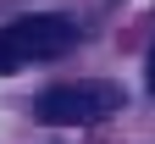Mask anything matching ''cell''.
Listing matches in <instances>:
<instances>
[{"mask_svg": "<svg viewBox=\"0 0 155 144\" xmlns=\"http://www.w3.org/2000/svg\"><path fill=\"white\" fill-rule=\"evenodd\" d=\"M78 45V22L61 11H33V17H11L0 28V72H17L28 61H55Z\"/></svg>", "mask_w": 155, "mask_h": 144, "instance_id": "cell-1", "label": "cell"}, {"mask_svg": "<svg viewBox=\"0 0 155 144\" xmlns=\"http://www.w3.org/2000/svg\"><path fill=\"white\" fill-rule=\"evenodd\" d=\"M122 83H105V78H78V83H55L39 94L33 116L50 122V128H83V122H100L111 111H122Z\"/></svg>", "mask_w": 155, "mask_h": 144, "instance_id": "cell-2", "label": "cell"}, {"mask_svg": "<svg viewBox=\"0 0 155 144\" xmlns=\"http://www.w3.org/2000/svg\"><path fill=\"white\" fill-rule=\"evenodd\" d=\"M150 89H155V50H150Z\"/></svg>", "mask_w": 155, "mask_h": 144, "instance_id": "cell-3", "label": "cell"}]
</instances>
